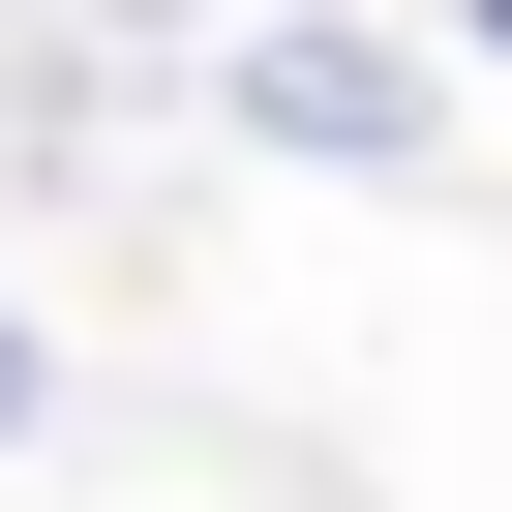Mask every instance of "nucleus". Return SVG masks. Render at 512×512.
I'll use <instances>...</instances> for the list:
<instances>
[{"mask_svg":"<svg viewBox=\"0 0 512 512\" xmlns=\"http://www.w3.org/2000/svg\"><path fill=\"white\" fill-rule=\"evenodd\" d=\"M0 422H31V332H0Z\"/></svg>","mask_w":512,"mask_h":512,"instance_id":"obj_1","label":"nucleus"}]
</instances>
